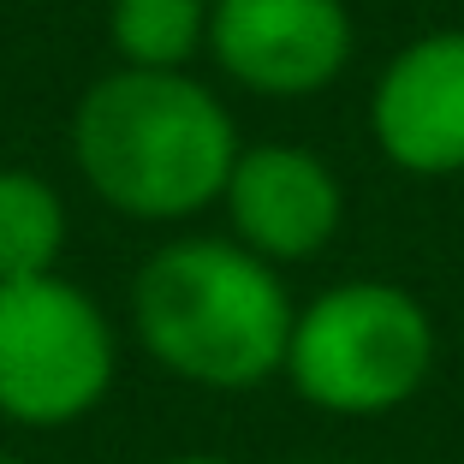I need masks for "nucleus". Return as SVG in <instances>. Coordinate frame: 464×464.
Wrapping results in <instances>:
<instances>
[{"label":"nucleus","mask_w":464,"mask_h":464,"mask_svg":"<svg viewBox=\"0 0 464 464\" xmlns=\"http://www.w3.org/2000/svg\"><path fill=\"white\" fill-rule=\"evenodd\" d=\"M72 155L90 191L131 220H185L220 203L238 125L191 72H108L72 108Z\"/></svg>","instance_id":"obj_1"},{"label":"nucleus","mask_w":464,"mask_h":464,"mask_svg":"<svg viewBox=\"0 0 464 464\" xmlns=\"http://www.w3.org/2000/svg\"><path fill=\"white\" fill-rule=\"evenodd\" d=\"M292 298L280 274L232 238L161 245L131 280L137 340L167 375L208 393H250L286 369Z\"/></svg>","instance_id":"obj_2"},{"label":"nucleus","mask_w":464,"mask_h":464,"mask_svg":"<svg viewBox=\"0 0 464 464\" xmlns=\"http://www.w3.org/2000/svg\"><path fill=\"white\" fill-rule=\"evenodd\" d=\"M435 369V322L393 280H345L292 315L286 375L328 417H387L423 393Z\"/></svg>","instance_id":"obj_3"},{"label":"nucleus","mask_w":464,"mask_h":464,"mask_svg":"<svg viewBox=\"0 0 464 464\" xmlns=\"http://www.w3.org/2000/svg\"><path fill=\"white\" fill-rule=\"evenodd\" d=\"M120 345L83 286L42 274L0 286V417L18 429H66L108 399Z\"/></svg>","instance_id":"obj_4"},{"label":"nucleus","mask_w":464,"mask_h":464,"mask_svg":"<svg viewBox=\"0 0 464 464\" xmlns=\"http://www.w3.org/2000/svg\"><path fill=\"white\" fill-rule=\"evenodd\" d=\"M208 54L256 96H310L352 60V13L345 0H208Z\"/></svg>","instance_id":"obj_5"},{"label":"nucleus","mask_w":464,"mask_h":464,"mask_svg":"<svg viewBox=\"0 0 464 464\" xmlns=\"http://www.w3.org/2000/svg\"><path fill=\"white\" fill-rule=\"evenodd\" d=\"M220 203L232 215L238 245L250 256H262L268 268L310 262L315 250H328V238L340 232V215H345L340 179L328 173L322 155L304 150V143H256V150H238Z\"/></svg>","instance_id":"obj_6"},{"label":"nucleus","mask_w":464,"mask_h":464,"mask_svg":"<svg viewBox=\"0 0 464 464\" xmlns=\"http://www.w3.org/2000/svg\"><path fill=\"white\" fill-rule=\"evenodd\" d=\"M369 131L405 173H464V30L417 36L387 60L369 102Z\"/></svg>","instance_id":"obj_7"},{"label":"nucleus","mask_w":464,"mask_h":464,"mask_svg":"<svg viewBox=\"0 0 464 464\" xmlns=\"http://www.w3.org/2000/svg\"><path fill=\"white\" fill-rule=\"evenodd\" d=\"M66 250V203L42 173L0 167V286L54 274Z\"/></svg>","instance_id":"obj_8"},{"label":"nucleus","mask_w":464,"mask_h":464,"mask_svg":"<svg viewBox=\"0 0 464 464\" xmlns=\"http://www.w3.org/2000/svg\"><path fill=\"white\" fill-rule=\"evenodd\" d=\"M108 36L131 72H185L208 42V0H113Z\"/></svg>","instance_id":"obj_9"},{"label":"nucleus","mask_w":464,"mask_h":464,"mask_svg":"<svg viewBox=\"0 0 464 464\" xmlns=\"http://www.w3.org/2000/svg\"><path fill=\"white\" fill-rule=\"evenodd\" d=\"M167 464H232V459H220V452H179V459H167Z\"/></svg>","instance_id":"obj_10"},{"label":"nucleus","mask_w":464,"mask_h":464,"mask_svg":"<svg viewBox=\"0 0 464 464\" xmlns=\"http://www.w3.org/2000/svg\"><path fill=\"white\" fill-rule=\"evenodd\" d=\"M0 464H30V459H13V452H0Z\"/></svg>","instance_id":"obj_11"}]
</instances>
